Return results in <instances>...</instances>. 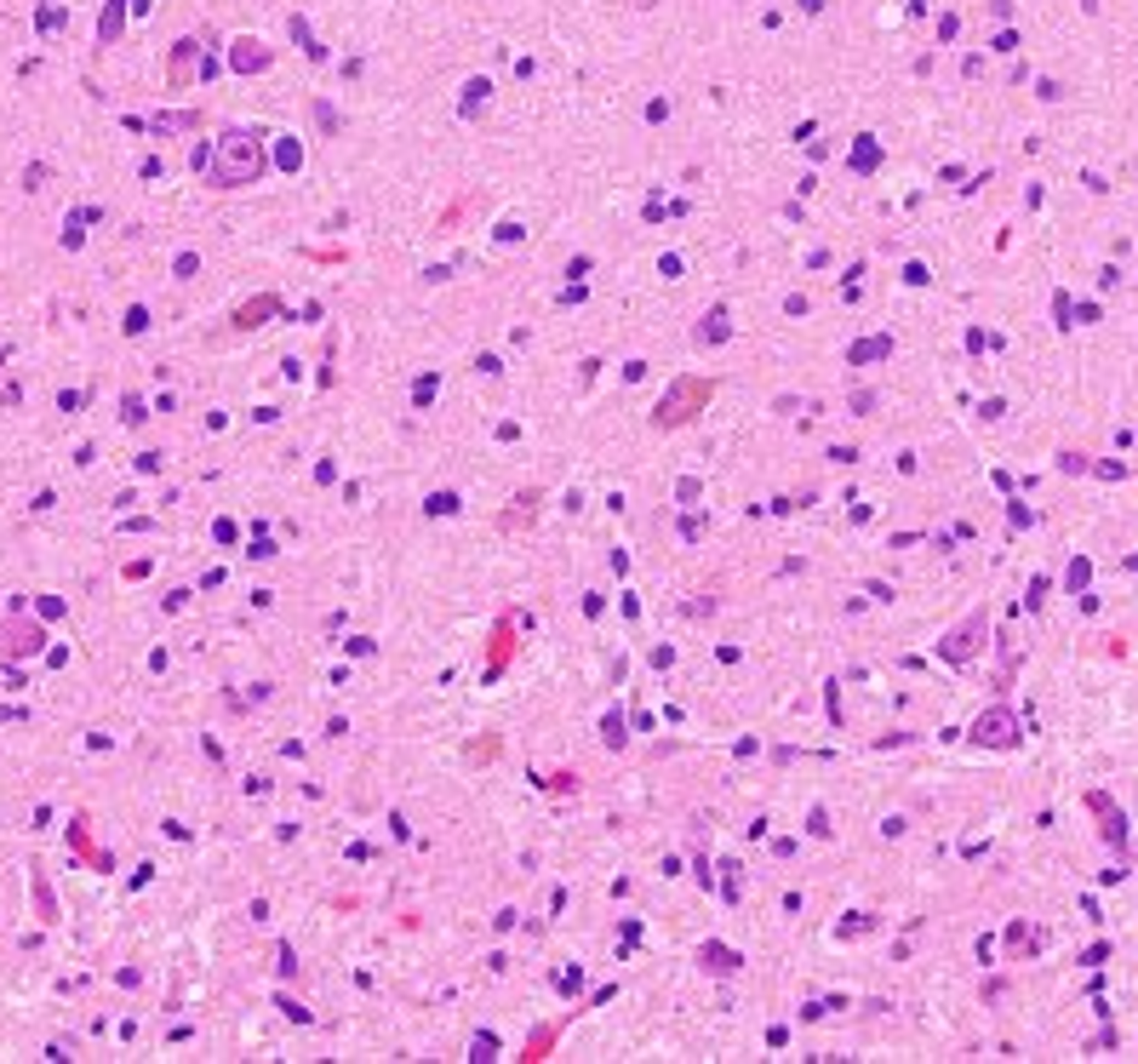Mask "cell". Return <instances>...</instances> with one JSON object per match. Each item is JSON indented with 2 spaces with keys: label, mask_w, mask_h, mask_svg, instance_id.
Returning a JSON list of instances; mask_svg holds the SVG:
<instances>
[{
  "label": "cell",
  "mask_w": 1138,
  "mask_h": 1064,
  "mask_svg": "<svg viewBox=\"0 0 1138 1064\" xmlns=\"http://www.w3.org/2000/svg\"><path fill=\"white\" fill-rule=\"evenodd\" d=\"M212 172H218V184H229V189H241V184H258L263 178V144H258V132H223L218 138V149H212Z\"/></svg>",
  "instance_id": "obj_1"
},
{
  "label": "cell",
  "mask_w": 1138,
  "mask_h": 1064,
  "mask_svg": "<svg viewBox=\"0 0 1138 1064\" xmlns=\"http://www.w3.org/2000/svg\"><path fill=\"white\" fill-rule=\"evenodd\" d=\"M973 739H979V744H1001V750H1007V744L1018 739V721H1013L1007 710H990V716H979Z\"/></svg>",
  "instance_id": "obj_2"
}]
</instances>
